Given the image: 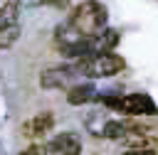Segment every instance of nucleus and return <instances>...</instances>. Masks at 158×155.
I'll use <instances>...</instances> for the list:
<instances>
[{
	"instance_id": "1a4fd4ad",
	"label": "nucleus",
	"mask_w": 158,
	"mask_h": 155,
	"mask_svg": "<svg viewBox=\"0 0 158 155\" xmlns=\"http://www.w3.org/2000/svg\"><path fill=\"white\" fill-rule=\"evenodd\" d=\"M17 37H20V25L7 27V30H0V49H7L10 44H15Z\"/></svg>"
},
{
	"instance_id": "9d476101",
	"label": "nucleus",
	"mask_w": 158,
	"mask_h": 155,
	"mask_svg": "<svg viewBox=\"0 0 158 155\" xmlns=\"http://www.w3.org/2000/svg\"><path fill=\"white\" fill-rule=\"evenodd\" d=\"M20 155H47V145H30Z\"/></svg>"
},
{
	"instance_id": "ddd939ff",
	"label": "nucleus",
	"mask_w": 158,
	"mask_h": 155,
	"mask_svg": "<svg viewBox=\"0 0 158 155\" xmlns=\"http://www.w3.org/2000/svg\"><path fill=\"white\" fill-rule=\"evenodd\" d=\"M22 2H27V5H40V0H22Z\"/></svg>"
},
{
	"instance_id": "39448f33",
	"label": "nucleus",
	"mask_w": 158,
	"mask_h": 155,
	"mask_svg": "<svg viewBox=\"0 0 158 155\" xmlns=\"http://www.w3.org/2000/svg\"><path fill=\"white\" fill-rule=\"evenodd\" d=\"M81 153V138L77 133H59L47 143V155H79Z\"/></svg>"
},
{
	"instance_id": "9b49d317",
	"label": "nucleus",
	"mask_w": 158,
	"mask_h": 155,
	"mask_svg": "<svg viewBox=\"0 0 158 155\" xmlns=\"http://www.w3.org/2000/svg\"><path fill=\"white\" fill-rule=\"evenodd\" d=\"M123 155H158V150H126Z\"/></svg>"
},
{
	"instance_id": "f8f14e48",
	"label": "nucleus",
	"mask_w": 158,
	"mask_h": 155,
	"mask_svg": "<svg viewBox=\"0 0 158 155\" xmlns=\"http://www.w3.org/2000/svg\"><path fill=\"white\" fill-rule=\"evenodd\" d=\"M40 5H64V0H40Z\"/></svg>"
},
{
	"instance_id": "20e7f679",
	"label": "nucleus",
	"mask_w": 158,
	"mask_h": 155,
	"mask_svg": "<svg viewBox=\"0 0 158 155\" xmlns=\"http://www.w3.org/2000/svg\"><path fill=\"white\" fill-rule=\"evenodd\" d=\"M77 76H79V71L74 69V64H62V66L44 69L42 76H40V84L44 89H64V86L72 89L74 81H77Z\"/></svg>"
},
{
	"instance_id": "f257e3e1",
	"label": "nucleus",
	"mask_w": 158,
	"mask_h": 155,
	"mask_svg": "<svg viewBox=\"0 0 158 155\" xmlns=\"http://www.w3.org/2000/svg\"><path fill=\"white\" fill-rule=\"evenodd\" d=\"M106 20H109L106 7L101 2H96V0H86L79 7L72 10L64 27L77 37H91V34H99L106 27Z\"/></svg>"
},
{
	"instance_id": "6e6552de",
	"label": "nucleus",
	"mask_w": 158,
	"mask_h": 155,
	"mask_svg": "<svg viewBox=\"0 0 158 155\" xmlns=\"http://www.w3.org/2000/svg\"><path fill=\"white\" fill-rule=\"evenodd\" d=\"M17 17H20V10H17V2L10 0L0 7V30H7V27H15L17 25Z\"/></svg>"
},
{
	"instance_id": "7ed1b4c3",
	"label": "nucleus",
	"mask_w": 158,
	"mask_h": 155,
	"mask_svg": "<svg viewBox=\"0 0 158 155\" xmlns=\"http://www.w3.org/2000/svg\"><path fill=\"white\" fill-rule=\"evenodd\" d=\"M96 101H101L104 106L128 113V116H156L158 106L151 96L146 93H128V96H96Z\"/></svg>"
},
{
	"instance_id": "423d86ee",
	"label": "nucleus",
	"mask_w": 158,
	"mask_h": 155,
	"mask_svg": "<svg viewBox=\"0 0 158 155\" xmlns=\"http://www.w3.org/2000/svg\"><path fill=\"white\" fill-rule=\"evenodd\" d=\"M52 125H54L52 113H37V116H32L30 121L22 123V135L25 138H42L52 130Z\"/></svg>"
},
{
	"instance_id": "0eeeda50",
	"label": "nucleus",
	"mask_w": 158,
	"mask_h": 155,
	"mask_svg": "<svg viewBox=\"0 0 158 155\" xmlns=\"http://www.w3.org/2000/svg\"><path fill=\"white\" fill-rule=\"evenodd\" d=\"M96 98V89H94V84H74L69 91H67V101L72 103V106H81V103H89V101H94Z\"/></svg>"
},
{
	"instance_id": "f03ea898",
	"label": "nucleus",
	"mask_w": 158,
	"mask_h": 155,
	"mask_svg": "<svg viewBox=\"0 0 158 155\" xmlns=\"http://www.w3.org/2000/svg\"><path fill=\"white\" fill-rule=\"evenodd\" d=\"M126 62L123 57L114 54V52H99V54H89L84 59H77L74 69L79 71V76H89V79H106V76H116L118 71H123Z\"/></svg>"
}]
</instances>
